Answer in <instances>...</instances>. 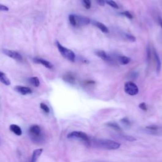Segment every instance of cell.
<instances>
[{"instance_id":"6da1fadb","label":"cell","mask_w":162,"mask_h":162,"mask_svg":"<svg viewBox=\"0 0 162 162\" xmlns=\"http://www.w3.org/2000/svg\"><path fill=\"white\" fill-rule=\"evenodd\" d=\"M31 139L37 144H41L44 141V136L41 127L37 125H33L28 130Z\"/></svg>"},{"instance_id":"ac0fdd59","label":"cell","mask_w":162,"mask_h":162,"mask_svg":"<svg viewBox=\"0 0 162 162\" xmlns=\"http://www.w3.org/2000/svg\"><path fill=\"white\" fill-rule=\"evenodd\" d=\"M118 60L121 65H127L130 62V58L126 56H119Z\"/></svg>"},{"instance_id":"603a6c76","label":"cell","mask_w":162,"mask_h":162,"mask_svg":"<svg viewBox=\"0 0 162 162\" xmlns=\"http://www.w3.org/2000/svg\"><path fill=\"white\" fill-rule=\"evenodd\" d=\"M125 37L126 38V39L127 40H129V41H131V42H134L136 41V37H134L132 35H130V34H126V36H125Z\"/></svg>"},{"instance_id":"7a4b0ae2","label":"cell","mask_w":162,"mask_h":162,"mask_svg":"<svg viewBox=\"0 0 162 162\" xmlns=\"http://www.w3.org/2000/svg\"><path fill=\"white\" fill-rule=\"evenodd\" d=\"M70 24L74 27H80L86 25L91 22L90 19L88 17L80 15L71 14L69 17Z\"/></svg>"},{"instance_id":"d4e9b609","label":"cell","mask_w":162,"mask_h":162,"mask_svg":"<svg viewBox=\"0 0 162 162\" xmlns=\"http://www.w3.org/2000/svg\"><path fill=\"white\" fill-rule=\"evenodd\" d=\"M147 129L151 130V131H153V132H156L158 131L159 127L156 126H148L146 127Z\"/></svg>"},{"instance_id":"4fadbf2b","label":"cell","mask_w":162,"mask_h":162,"mask_svg":"<svg viewBox=\"0 0 162 162\" xmlns=\"http://www.w3.org/2000/svg\"><path fill=\"white\" fill-rule=\"evenodd\" d=\"M92 22L93 25H94L96 27H98L99 29H100L101 31L103 32V33H108L109 30H108V27L105 25H104L101 22H100L98 21H92Z\"/></svg>"},{"instance_id":"9c48e42d","label":"cell","mask_w":162,"mask_h":162,"mask_svg":"<svg viewBox=\"0 0 162 162\" xmlns=\"http://www.w3.org/2000/svg\"><path fill=\"white\" fill-rule=\"evenodd\" d=\"M15 90L22 95H27L29 94L32 92V89L30 88L22 86V85H17L15 87Z\"/></svg>"},{"instance_id":"8992f818","label":"cell","mask_w":162,"mask_h":162,"mask_svg":"<svg viewBox=\"0 0 162 162\" xmlns=\"http://www.w3.org/2000/svg\"><path fill=\"white\" fill-rule=\"evenodd\" d=\"M124 91L130 96H136L139 92V89L137 85L132 82H127L126 83Z\"/></svg>"},{"instance_id":"8fae6325","label":"cell","mask_w":162,"mask_h":162,"mask_svg":"<svg viewBox=\"0 0 162 162\" xmlns=\"http://www.w3.org/2000/svg\"><path fill=\"white\" fill-rule=\"evenodd\" d=\"M43 149H42V148H38V149H35L33 151L31 158L29 162H36L37 160H38V158H40V156L43 153Z\"/></svg>"},{"instance_id":"ba28073f","label":"cell","mask_w":162,"mask_h":162,"mask_svg":"<svg viewBox=\"0 0 162 162\" xmlns=\"http://www.w3.org/2000/svg\"><path fill=\"white\" fill-rule=\"evenodd\" d=\"M95 54H96L98 57H100L101 60H103L104 61H105V62H108V63L113 62V59L111 58L109 55H107V53L105 51H102V50H98V51H96V52H95Z\"/></svg>"},{"instance_id":"83f0119b","label":"cell","mask_w":162,"mask_h":162,"mask_svg":"<svg viewBox=\"0 0 162 162\" xmlns=\"http://www.w3.org/2000/svg\"><path fill=\"white\" fill-rule=\"evenodd\" d=\"M151 58V51L150 50V47L148 46L147 49V60L148 62L150 61Z\"/></svg>"},{"instance_id":"f1b7e54d","label":"cell","mask_w":162,"mask_h":162,"mask_svg":"<svg viewBox=\"0 0 162 162\" xmlns=\"http://www.w3.org/2000/svg\"><path fill=\"white\" fill-rule=\"evenodd\" d=\"M9 10V8L8 6L3 5H1L0 4V11H3V12H7Z\"/></svg>"},{"instance_id":"7c38bea8","label":"cell","mask_w":162,"mask_h":162,"mask_svg":"<svg viewBox=\"0 0 162 162\" xmlns=\"http://www.w3.org/2000/svg\"><path fill=\"white\" fill-rule=\"evenodd\" d=\"M63 79L66 82H67L70 84H74L75 83V77H74V75L72 73H70V72L65 73L63 75Z\"/></svg>"},{"instance_id":"e0dca14e","label":"cell","mask_w":162,"mask_h":162,"mask_svg":"<svg viewBox=\"0 0 162 162\" xmlns=\"http://www.w3.org/2000/svg\"><path fill=\"white\" fill-rule=\"evenodd\" d=\"M28 82L33 85L34 87H39L40 85V81L37 77H32L28 79Z\"/></svg>"},{"instance_id":"7402d4cb","label":"cell","mask_w":162,"mask_h":162,"mask_svg":"<svg viewBox=\"0 0 162 162\" xmlns=\"http://www.w3.org/2000/svg\"><path fill=\"white\" fill-rule=\"evenodd\" d=\"M40 107H41V109H42L45 113H50V110L49 107H47L46 104H44V103H41V104H40Z\"/></svg>"},{"instance_id":"cb8c5ba5","label":"cell","mask_w":162,"mask_h":162,"mask_svg":"<svg viewBox=\"0 0 162 162\" xmlns=\"http://www.w3.org/2000/svg\"><path fill=\"white\" fill-rule=\"evenodd\" d=\"M120 14L122 15H123V16H125L127 18H129V19H132L133 18L132 14L129 12H127V11H126V12H121Z\"/></svg>"},{"instance_id":"4dcf8cb0","label":"cell","mask_w":162,"mask_h":162,"mask_svg":"<svg viewBox=\"0 0 162 162\" xmlns=\"http://www.w3.org/2000/svg\"><path fill=\"white\" fill-rule=\"evenodd\" d=\"M96 1L97 3L101 6H103L105 5V1H104V0H96Z\"/></svg>"},{"instance_id":"44dd1931","label":"cell","mask_w":162,"mask_h":162,"mask_svg":"<svg viewBox=\"0 0 162 162\" xmlns=\"http://www.w3.org/2000/svg\"><path fill=\"white\" fill-rule=\"evenodd\" d=\"M105 3L108 4V5H110V6L114 8H119V6L117 4V3H115L114 1H113V0H106L105 1Z\"/></svg>"},{"instance_id":"5b68a950","label":"cell","mask_w":162,"mask_h":162,"mask_svg":"<svg viewBox=\"0 0 162 162\" xmlns=\"http://www.w3.org/2000/svg\"><path fill=\"white\" fill-rule=\"evenodd\" d=\"M67 138L80 140L82 142H83L87 146H89L90 144V140H89V138L88 136V135L86 134H85V133L81 132V131L71 132L67 135Z\"/></svg>"},{"instance_id":"52a82bcc","label":"cell","mask_w":162,"mask_h":162,"mask_svg":"<svg viewBox=\"0 0 162 162\" xmlns=\"http://www.w3.org/2000/svg\"><path fill=\"white\" fill-rule=\"evenodd\" d=\"M3 53L6 55L7 56L9 57L16 61L18 62H22V56L18 52L14 51V50H9L7 49H4L3 50Z\"/></svg>"},{"instance_id":"9a60e30c","label":"cell","mask_w":162,"mask_h":162,"mask_svg":"<svg viewBox=\"0 0 162 162\" xmlns=\"http://www.w3.org/2000/svg\"><path fill=\"white\" fill-rule=\"evenodd\" d=\"M153 54H154L155 60L156 63V73H160V72L161 71V60H160V57H159V56H158V55L156 53L155 50H154V51H153Z\"/></svg>"},{"instance_id":"1f68e13d","label":"cell","mask_w":162,"mask_h":162,"mask_svg":"<svg viewBox=\"0 0 162 162\" xmlns=\"http://www.w3.org/2000/svg\"><path fill=\"white\" fill-rule=\"evenodd\" d=\"M159 22H160V24L161 27V28H162V19H161V18H159Z\"/></svg>"},{"instance_id":"3957f363","label":"cell","mask_w":162,"mask_h":162,"mask_svg":"<svg viewBox=\"0 0 162 162\" xmlns=\"http://www.w3.org/2000/svg\"><path fill=\"white\" fill-rule=\"evenodd\" d=\"M94 143L99 148L110 150L117 149L120 146L118 142L109 139H97L94 141Z\"/></svg>"},{"instance_id":"4316f807","label":"cell","mask_w":162,"mask_h":162,"mask_svg":"<svg viewBox=\"0 0 162 162\" xmlns=\"http://www.w3.org/2000/svg\"><path fill=\"white\" fill-rule=\"evenodd\" d=\"M139 107L142 110H143V111H146L147 110V106H146V103H141V104H139Z\"/></svg>"},{"instance_id":"30bf717a","label":"cell","mask_w":162,"mask_h":162,"mask_svg":"<svg viewBox=\"0 0 162 162\" xmlns=\"http://www.w3.org/2000/svg\"><path fill=\"white\" fill-rule=\"evenodd\" d=\"M34 62L36 63H37V64H41L42 65H43L44 66H45L46 68L47 69H51L53 66L52 65V63L48 61H47L44 59H43V58H36L34 59Z\"/></svg>"},{"instance_id":"484cf974","label":"cell","mask_w":162,"mask_h":162,"mask_svg":"<svg viewBox=\"0 0 162 162\" xmlns=\"http://www.w3.org/2000/svg\"><path fill=\"white\" fill-rule=\"evenodd\" d=\"M121 122H122L123 124H124L125 126H130V121L127 118H123L121 120Z\"/></svg>"},{"instance_id":"f546056e","label":"cell","mask_w":162,"mask_h":162,"mask_svg":"<svg viewBox=\"0 0 162 162\" xmlns=\"http://www.w3.org/2000/svg\"><path fill=\"white\" fill-rule=\"evenodd\" d=\"M123 138H125L126 140L129 141H134L136 140L135 138H134L133 137L128 136H123Z\"/></svg>"},{"instance_id":"ffe728a7","label":"cell","mask_w":162,"mask_h":162,"mask_svg":"<svg viewBox=\"0 0 162 162\" xmlns=\"http://www.w3.org/2000/svg\"><path fill=\"white\" fill-rule=\"evenodd\" d=\"M83 6L86 9H90L91 7V0H81Z\"/></svg>"},{"instance_id":"277c9868","label":"cell","mask_w":162,"mask_h":162,"mask_svg":"<svg viewBox=\"0 0 162 162\" xmlns=\"http://www.w3.org/2000/svg\"><path fill=\"white\" fill-rule=\"evenodd\" d=\"M56 46L58 47V50L61 53V55L64 57L65 58L68 60L72 62H74L75 60V55L73 51L71 50H69L66 47L62 46L59 42H56Z\"/></svg>"},{"instance_id":"5bb4252c","label":"cell","mask_w":162,"mask_h":162,"mask_svg":"<svg viewBox=\"0 0 162 162\" xmlns=\"http://www.w3.org/2000/svg\"><path fill=\"white\" fill-rule=\"evenodd\" d=\"M9 130H10L13 134L18 136H21L22 134V130L21 128L16 124H12L9 126Z\"/></svg>"},{"instance_id":"d6986e66","label":"cell","mask_w":162,"mask_h":162,"mask_svg":"<svg viewBox=\"0 0 162 162\" xmlns=\"http://www.w3.org/2000/svg\"><path fill=\"white\" fill-rule=\"evenodd\" d=\"M107 126L111 128H112L113 129L117 130V131H120L121 129L120 127L118 126L117 123H113V122H110L108 123H107Z\"/></svg>"},{"instance_id":"2e32d148","label":"cell","mask_w":162,"mask_h":162,"mask_svg":"<svg viewBox=\"0 0 162 162\" xmlns=\"http://www.w3.org/2000/svg\"><path fill=\"white\" fill-rule=\"evenodd\" d=\"M0 82H2L3 84L6 85H9L11 84L10 81L9 80L5 73L2 71H0Z\"/></svg>"}]
</instances>
